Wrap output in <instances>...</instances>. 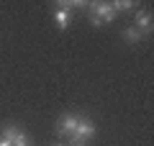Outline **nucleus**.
Returning a JSON list of instances; mask_svg holds the SVG:
<instances>
[{"mask_svg": "<svg viewBox=\"0 0 154 146\" xmlns=\"http://www.w3.org/2000/svg\"><path fill=\"white\" fill-rule=\"evenodd\" d=\"M123 41H128V44H139V41H141V31H139V28H134V26L123 28Z\"/></svg>", "mask_w": 154, "mask_h": 146, "instance_id": "nucleus-6", "label": "nucleus"}, {"mask_svg": "<svg viewBox=\"0 0 154 146\" xmlns=\"http://www.w3.org/2000/svg\"><path fill=\"white\" fill-rule=\"evenodd\" d=\"M0 146H13V144H11V141H3V138H0Z\"/></svg>", "mask_w": 154, "mask_h": 146, "instance_id": "nucleus-10", "label": "nucleus"}, {"mask_svg": "<svg viewBox=\"0 0 154 146\" xmlns=\"http://www.w3.org/2000/svg\"><path fill=\"white\" fill-rule=\"evenodd\" d=\"M110 21H116L110 3H93L90 5V23L93 26H103V23H110Z\"/></svg>", "mask_w": 154, "mask_h": 146, "instance_id": "nucleus-1", "label": "nucleus"}, {"mask_svg": "<svg viewBox=\"0 0 154 146\" xmlns=\"http://www.w3.org/2000/svg\"><path fill=\"white\" fill-rule=\"evenodd\" d=\"M54 146H64V144H54Z\"/></svg>", "mask_w": 154, "mask_h": 146, "instance_id": "nucleus-11", "label": "nucleus"}, {"mask_svg": "<svg viewBox=\"0 0 154 146\" xmlns=\"http://www.w3.org/2000/svg\"><path fill=\"white\" fill-rule=\"evenodd\" d=\"M134 21H136L134 28H139L141 33H152V13H149V11H136Z\"/></svg>", "mask_w": 154, "mask_h": 146, "instance_id": "nucleus-4", "label": "nucleus"}, {"mask_svg": "<svg viewBox=\"0 0 154 146\" xmlns=\"http://www.w3.org/2000/svg\"><path fill=\"white\" fill-rule=\"evenodd\" d=\"M16 136H18V128H16V126H5V128L0 131V138H3V141H13Z\"/></svg>", "mask_w": 154, "mask_h": 146, "instance_id": "nucleus-8", "label": "nucleus"}, {"mask_svg": "<svg viewBox=\"0 0 154 146\" xmlns=\"http://www.w3.org/2000/svg\"><path fill=\"white\" fill-rule=\"evenodd\" d=\"M54 23L62 28V31H64V28L72 23V11H69V8H62V5H59V8H57V13H54Z\"/></svg>", "mask_w": 154, "mask_h": 146, "instance_id": "nucleus-5", "label": "nucleus"}, {"mask_svg": "<svg viewBox=\"0 0 154 146\" xmlns=\"http://www.w3.org/2000/svg\"><path fill=\"white\" fill-rule=\"evenodd\" d=\"M80 118H82V115H77V113L62 115L59 123H57V136H59V138H72V133H75L77 123H80Z\"/></svg>", "mask_w": 154, "mask_h": 146, "instance_id": "nucleus-2", "label": "nucleus"}, {"mask_svg": "<svg viewBox=\"0 0 154 146\" xmlns=\"http://www.w3.org/2000/svg\"><path fill=\"white\" fill-rule=\"evenodd\" d=\"M93 136H95V123L90 118H80L75 133H72V141H75V144H85V141L93 138Z\"/></svg>", "mask_w": 154, "mask_h": 146, "instance_id": "nucleus-3", "label": "nucleus"}, {"mask_svg": "<svg viewBox=\"0 0 154 146\" xmlns=\"http://www.w3.org/2000/svg\"><path fill=\"white\" fill-rule=\"evenodd\" d=\"M110 8H113V13H123V11H134V3L131 0H113Z\"/></svg>", "mask_w": 154, "mask_h": 146, "instance_id": "nucleus-7", "label": "nucleus"}, {"mask_svg": "<svg viewBox=\"0 0 154 146\" xmlns=\"http://www.w3.org/2000/svg\"><path fill=\"white\" fill-rule=\"evenodd\" d=\"M11 144H13V146H33V141L28 138L26 133H21V131H18V136H16V138L11 141Z\"/></svg>", "mask_w": 154, "mask_h": 146, "instance_id": "nucleus-9", "label": "nucleus"}]
</instances>
